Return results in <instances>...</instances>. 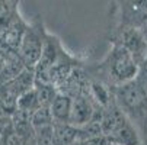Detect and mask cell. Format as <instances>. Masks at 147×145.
Instances as JSON below:
<instances>
[{"instance_id": "obj_1", "label": "cell", "mask_w": 147, "mask_h": 145, "mask_svg": "<svg viewBox=\"0 0 147 145\" xmlns=\"http://www.w3.org/2000/svg\"><path fill=\"white\" fill-rule=\"evenodd\" d=\"M114 100L124 112V115L130 118L131 122L141 123L146 128L147 122V89L136 78L124 84L115 86Z\"/></svg>"}, {"instance_id": "obj_2", "label": "cell", "mask_w": 147, "mask_h": 145, "mask_svg": "<svg viewBox=\"0 0 147 145\" xmlns=\"http://www.w3.org/2000/svg\"><path fill=\"white\" fill-rule=\"evenodd\" d=\"M102 68L115 86L136 80L140 74V64L137 63V59L128 49H125L119 44L112 48L102 64Z\"/></svg>"}, {"instance_id": "obj_3", "label": "cell", "mask_w": 147, "mask_h": 145, "mask_svg": "<svg viewBox=\"0 0 147 145\" xmlns=\"http://www.w3.org/2000/svg\"><path fill=\"white\" fill-rule=\"evenodd\" d=\"M45 42V32L41 25H28L18 48V55L24 61L25 67L34 68L41 58Z\"/></svg>"}, {"instance_id": "obj_4", "label": "cell", "mask_w": 147, "mask_h": 145, "mask_svg": "<svg viewBox=\"0 0 147 145\" xmlns=\"http://www.w3.org/2000/svg\"><path fill=\"white\" fill-rule=\"evenodd\" d=\"M119 45L128 49L138 64H141L147 57V41L141 28L124 26L119 33Z\"/></svg>"}, {"instance_id": "obj_5", "label": "cell", "mask_w": 147, "mask_h": 145, "mask_svg": "<svg viewBox=\"0 0 147 145\" xmlns=\"http://www.w3.org/2000/svg\"><path fill=\"white\" fill-rule=\"evenodd\" d=\"M96 112V105L88 94H79L74 96L71 100V110H70V119L69 123L77 129L86 126L92 120Z\"/></svg>"}, {"instance_id": "obj_6", "label": "cell", "mask_w": 147, "mask_h": 145, "mask_svg": "<svg viewBox=\"0 0 147 145\" xmlns=\"http://www.w3.org/2000/svg\"><path fill=\"white\" fill-rule=\"evenodd\" d=\"M122 23L143 29L147 25V0H124Z\"/></svg>"}, {"instance_id": "obj_7", "label": "cell", "mask_w": 147, "mask_h": 145, "mask_svg": "<svg viewBox=\"0 0 147 145\" xmlns=\"http://www.w3.org/2000/svg\"><path fill=\"white\" fill-rule=\"evenodd\" d=\"M71 100L73 97L64 92H57L51 105L50 110L53 115L54 123H69L70 119V110H71Z\"/></svg>"}, {"instance_id": "obj_8", "label": "cell", "mask_w": 147, "mask_h": 145, "mask_svg": "<svg viewBox=\"0 0 147 145\" xmlns=\"http://www.w3.org/2000/svg\"><path fill=\"white\" fill-rule=\"evenodd\" d=\"M10 120H12V126L13 129L20 135L24 136L28 142L35 141V129L32 126V122H31V115L22 110H15L10 115Z\"/></svg>"}, {"instance_id": "obj_9", "label": "cell", "mask_w": 147, "mask_h": 145, "mask_svg": "<svg viewBox=\"0 0 147 145\" xmlns=\"http://www.w3.org/2000/svg\"><path fill=\"white\" fill-rule=\"evenodd\" d=\"M111 139V142L117 144V145H140V136L134 128V125L131 123L130 119H127L122 125L111 135L108 136Z\"/></svg>"}, {"instance_id": "obj_10", "label": "cell", "mask_w": 147, "mask_h": 145, "mask_svg": "<svg viewBox=\"0 0 147 145\" xmlns=\"http://www.w3.org/2000/svg\"><path fill=\"white\" fill-rule=\"evenodd\" d=\"M79 139V129L71 123H54L53 145H73Z\"/></svg>"}, {"instance_id": "obj_11", "label": "cell", "mask_w": 147, "mask_h": 145, "mask_svg": "<svg viewBox=\"0 0 147 145\" xmlns=\"http://www.w3.org/2000/svg\"><path fill=\"white\" fill-rule=\"evenodd\" d=\"M88 96L93 100V103L99 108H107L112 102V92L102 81H90L88 87Z\"/></svg>"}, {"instance_id": "obj_12", "label": "cell", "mask_w": 147, "mask_h": 145, "mask_svg": "<svg viewBox=\"0 0 147 145\" xmlns=\"http://www.w3.org/2000/svg\"><path fill=\"white\" fill-rule=\"evenodd\" d=\"M38 108H39V102H38V96H36L35 86H34L31 90L22 93V94L18 97V100H16V109H18V110H22V112H26V113H29V115H31L35 109H38Z\"/></svg>"}, {"instance_id": "obj_13", "label": "cell", "mask_w": 147, "mask_h": 145, "mask_svg": "<svg viewBox=\"0 0 147 145\" xmlns=\"http://www.w3.org/2000/svg\"><path fill=\"white\" fill-rule=\"evenodd\" d=\"M31 122L34 129H39V128H45V126H51L54 120H53V115L50 108L47 106H39L38 109H35L31 113Z\"/></svg>"}, {"instance_id": "obj_14", "label": "cell", "mask_w": 147, "mask_h": 145, "mask_svg": "<svg viewBox=\"0 0 147 145\" xmlns=\"http://www.w3.org/2000/svg\"><path fill=\"white\" fill-rule=\"evenodd\" d=\"M0 144L2 145H28L29 142L24 138L20 136L12 126V120H10V125L5 129L2 138H0Z\"/></svg>"}, {"instance_id": "obj_15", "label": "cell", "mask_w": 147, "mask_h": 145, "mask_svg": "<svg viewBox=\"0 0 147 145\" xmlns=\"http://www.w3.org/2000/svg\"><path fill=\"white\" fill-rule=\"evenodd\" d=\"M141 64H143V65H140V73H141L143 78L147 81V57L144 58V61H143Z\"/></svg>"}, {"instance_id": "obj_16", "label": "cell", "mask_w": 147, "mask_h": 145, "mask_svg": "<svg viewBox=\"0 0 147 145\" xmlns=\"http://www.w3.org/2000/svg\"><path fill=\"white\" fill-rule=\"evenodd\" d=\"M3 116H9V115L5 112V109H3V106H2V103H0V118H3Z\"/></svg>"}, {"instance_id": "obj_17", "label": "cell", "mask_w": 147, "mask_h": 145, "mask_svg": "<svg viewBox=\"0 0 147 145\" xmlns=\"http://www.w3.org/2000/svg\"><path fill=\"white\" fill-rule=\"evenodd\" d=\"M3 63H5V58H3L2 54H0V70H2V67H3Z\"/></svg>"}, {"instance_id": "obj_18", "label": "cell", "mask_w": 147, "mask_h": 145, "mask_svg": "<svg viewBox=\"0 0 147 145\" xmlns=\"http://www.w3.org/2000/svg\"><path fill=\"white\" fill-rule=\"evenodd\" d=\"M143 32H144V36H146V41H147V25L144 26V29H143Z\"/></svg>"}, {"instance_id": "obj_19", "label": "cell", "mask_w": 147, "mask_h": 145, "mask_svg": "<svg viewBox=\"0 0 147 145\" xmlns=\"http://www.w3.org/2000/svg\"><path fill=\"white\" fill-rule=\"evenodd\" d=\"M28 145H36V144H35V141H32V142H29Z\"/></svg>"}, {"instance_id": "obj_20", "label": "cell", "mask_w": 147, "mask_h": 145, "mask_svg": "<svg viewBox=\"0 0 147 145\" xmlns=\"http://www.w3.org/2000/svg\"><path fill=\"white\" fill-rule=\"evenodd\" d=\"M0 145H2V144H0Z\"/></svg>"}]
</instances>
